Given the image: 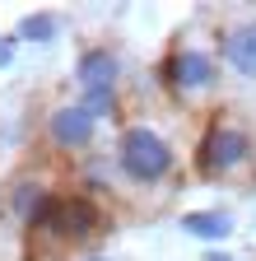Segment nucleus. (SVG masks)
<instances>
[{
    "label": "nucleus",
    "instance_id": "obj_1",
    "mask_svg": "<svg viewBox=\"0 0 256 261\" xmlns=\"http://www.w3.org/2000/svg\"><path fill=\"white\" fill-rule=\"evenodd\" d=\"M117 159H121L126 177H135V182H158V177L173 173V149H168V140L158 136V130H149V126H131V130H126Z\"/></svg>",
    "mask_w": 256,
    "mask_h": 261
},
{
    "label": "nucleus",
    "instance_id": "obj_2",
    "mask_svg": "<svg viewBox=\"0 0 256 261\" xmlns=\"http://www.w3.org/2000/svg\"><path fill=\"white\" fill-rule=\"evenodd\" d=\"M251 163V136L238 121H214L201 145V168L205 177H233Z\"/></svg>",
    "mask_w": 256,
    "mask_h": 261
},
{
    "label": "nucleus",
    "instance_id": "obj_3",
    "mask_svg": "<svg viewBox=\"0 0 256 261\" xmlns=\"http://www.w3.org/2000/svg\"><path fill=\"white\" fill-rule=\"evenodd\" d=\"M168 80L182 98H205L214 89V56L205 47H182L177 42L173 56H168Z\"/></svg>",
    "mask_w": 256,
    "mask_h": 261
},
{
    "label": "nucleus",
    "instance_id": "obj_4",
    "mask_svg": "<svg viewBox=\"0 0 256 261\" xmlns=\"http://www.w3.org/2000/svg\"><path fill=\"white\" fill-rule=\"evenodd\" d=\"M75 80H79V89L89 93V112H93V108H107V103H112V84H117V56H112L107 47L84 51L79 65H75Z\"/></svg>",
    "mask_w": 256,
    "mask_h": 261
},
{
    "label": "nucleus",
    "instance_id": "obj_5",
    "mask_svg": "<svg viewBox=\"0 0 256 261\" xmlns=\"http://www.w3.org/2000/svg\"><path fill=\"white\" fill-rule=\"evenodd\" d=\"M223 61H229L242 80H256V14L223 28Z\"/></svg>",
    "mask_w": 256,
    "mask_h": 261
},
{
    "label": "nucleus",
    "instance_id": "obj_6",
    "mask_svg": "<svg viewBox=\"0 0 256 261\" xmlns=\"http://www.w3.org/2000/svg\"><path fill=\"white\" fill-rule=\"evenodd\" d=\"M47 228H51L56 238H75V243H79V238H89L93 228H98V215H93L89 201H79V196H75V201H56V205H51Z\"/></svg>",
    "mask_w": 256,
    "mask_h": 261
},
{
    "label": "nucleus",
    "instance_id": "obj_7",
    "mask_svg": "<svg viewBox=\"0 0 256 261\" xmlns=\"http://www.w3.org/2000/svg\"><path fill=\"white\" fill-rule=\"evenodd\" d=\"M51 140L61 145V149H84L89 140H93V112L89 108H56L51 112Z\"/></svg>",
    "mask_w": 256,
    "mask_h": 261
},
{
    "label": "nucleus",
    "instance_id": "obj_8",
    "mask_svg": "<svg viewBox=\"0 0 256 261\" xmlns=\"http://www.w3.org/2000/svg\"><path fill=\"white\" fill-rule=\"evenodd\" d=\"M186 228L201 238H223L229 233V215H186Z\"/></svg>",
    "mask_w": 256,
    "mask_h": 261
},
{
    "label": "nucleus",
    "instance_id": "obj_9",
    "mask_svg": "<svg viewBox=\"0 0 256 261\" xmlns=\"http://www.w3.org/2000/svg\"><path fill=\"white\" fill-rule=\"evenodd\" d=\"M51 28H56V23H51L47 14H38V19H23V33H28V38H51Z\"/></svg>",
    "mask_w": 256,
    "mask_h": 261
},
{
    "label": "nucleus",
    "instance_id": "obj_10",
    "mask_svg": "<svg viewBox=\"0 0 256 261\" xmlns=\"http://www.w3.org/2000/svg\"><path fill=\"white\" fill-rule=\"evenodd\" d=\"M205 261H229V256H205Z\"/></svg>",
    "mask_w": 256,
    "mask_h": 261
},
{
    "label": "nucleus",
    "instance_id": "obj_11",
    "mask_svg": "<svg viewBox=\"0 0 256 261\" xmlns=\"http://www.w3.org/2000/svg\"><path fill=\"white\" fill-rule=\"evenodd\" d=\"M84 261H103V256H84Z\"/></svg>",
    "mask_w": 256,
    "mask_h": 261
}]
</instances>
